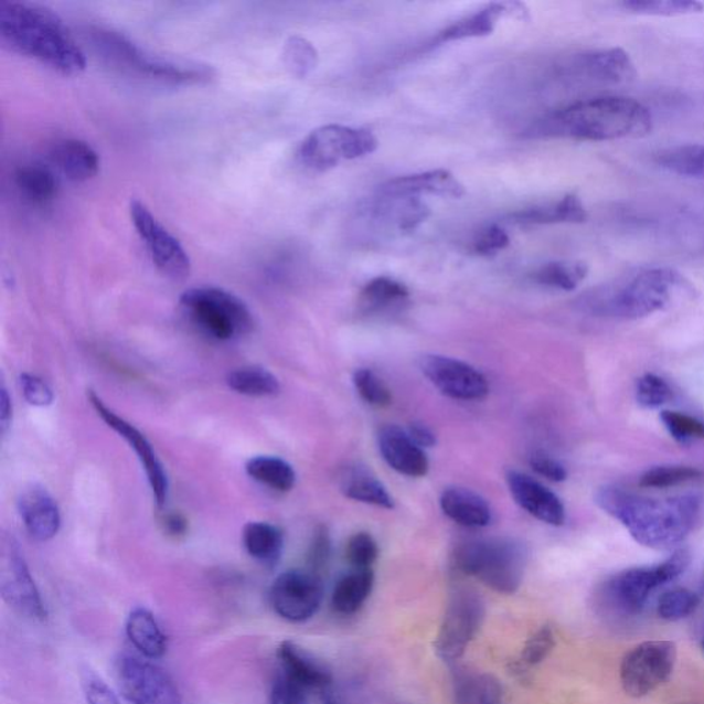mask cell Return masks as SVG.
Wrapping results in <instances>:
<instances>
[{"mask_svg": "<svg viewBox=\"0 0 704 704\" xmlns=\"http://www.w3.org/2000/svg\"><path fill=\"white\" fill-rule=\"evenodd\" d=\"M521 3H490L480 9L477 13L463 17V19L452 22L446 30L439 32L437 43H449L463 41V39L489 36L494 32L502 17L510 14H522Z\"/></svg>", "mask_w": 704, "mask_h": 704, "instance_id": "26", "label": "cell"}, {"mask_svg": "<svg viewBox=\"0 0 704 704\" xmlns=\"http://www.w3.org/2000/svg\"><path fill=\"white\" fill-rule=\"evenodd\" d=\"M406 431L423 449H429V447L437 445V434H435L434 429L428 427L427 424L420 422L412 423Z\"/></svg>", "mask_w": 704, "mask_h": 704, "instance_id": "55", "label": "cell"}, {"mask_svg": "<svg viewBox=\"0 0 704 704\" xmlns=\"http://www.w3.org/2000/svg\"><path fill=\"white\" fill-rule=\"evenodd\" d=\"M126 631L131 644L148 659L163 658L169 650V639L161 630L158 619L147 608L138 607L131 611Z\"/></svg>", "mask_w": 704, "mask_h": 704, "instance_id": "29", "label": "cell"}, {"mask_svg": "<svg viewBox=\"0 0 704 704\" xmlns=\"http://www.w3.org/2000/svg\"><path fill=\"white\" fill-rule=\"evenodd\" d=\"M373 214L382 221L393 223L401 232H413L428 220L431 211L422 199L378 195Z\"/></svg>", "mask_w": 704, "mask_h": 704, "instance_id": "31", "label": "cell"}, {"mask_svg": "<svg viewBox=\"0 0 704 704\" xmlns=\"http://www.w3.org/2000/svg\"><path fill=\"white\" fill-rule=\"evenodd\" d=\"M374 585L372 568H354L339 579L332 595L334 611L351 616L365 605Z\"/></svg>", "mask_w": 704, "mask_h": 704, "instance_id": "33", "label": "cell"}, {"mask_svg": "<svg viewBox=\"0 0 704 704\" xmlns=\"http://www.w3.org/2000/svg\"><path fill=\"white\" fill-rule=\"evenodd\" d=\"M575 68L589 81L608 86L626 85L637 75L630 55L618 47L580 54L575 60Z\"/></svg>", "mask_w": 704, "mask_h": 704, "instance_id": "22", "label": "cell"}, {"mask_svg": "<svg viewBox=\"0 0 704 704\" xmlns=\"http://www.w3.org/2000/svg\"><path fill=\"white\" fill-rule=\"evenodd\" d=\"M323 599L321 577L311 572H290L278 575L270 590L274 611L289 622H305L316 616Z\"/></svg>", "mask_w": 704, "mask_h": 704, "instance_id": "16", "label": "cell"}, {"mask_svg": "<svg viewBox=\"0 0 704 704\" xmlns=\"http://www.w3.org/2000/svg\"><path fill=\"white\" fill-rule=\"evenodd\" d=\"M306 690L285 674L274 681L271 704H306Z\"/></svg>", "mask_w": 704, "mask_h": 704, "instance_id": "53", "label": "cell"}, {"mask_svg": "<svg viewBox=\"0 0 704 704\" xmlns=\"http://www.w3.org/2000/svg\"><path fill=\"white\" fill-rule=\"evenodd\" d=\"M318 52L314 44L306 38L294 35L284 44L282 63L289 74L305 79L318 65Z\"/></svg>", "mask_w": 704, "mask_h": 704, "instance_id": "41", "label": "cell"}, {"mask_svg": "<svg viewBox=\"0 0 704 704\" xmlns=\"http://www.w3.org/2000/svg\"><path fill=\"white\" fill-rule=\"evenodd\" d=\"M11 418H13V406H11L8 388L3 384L2 390H0V431L3 435L9 431Z\"/></svg>", "mask_w": 704, "mask_h": 704, "instance_id": "57", "label": "cell"}, {"mask_svg": "<svg viewBox=\"0 0 704 704\" xmlns=\"http://www.w3.org/2000/svg\"><path fill=\"white\" fill-rule=\"evenodd\" d=\"M377 193L383 198L420 199L423 194H431L444 199H460L466 194V188L451 172L434 170L390 179L378 188Z\"/></svg>", "mask_w": 704, "mask_h": 704, "instance_id": "21", "label": "cell"}, {"mask_svg": "<svg viewBox=\"0 0 704 704\" xmlns=\"http://www.w3.org/2000/svg\"><path fill=\"white\" fill-rule=\"evenodd\" d=\"M439 504L441 512L450 521L466 529L488 527L493 519L488 500L477 491L460 486L445 489Z\"/></svg>", "mask_w": 704, "mask_h": 704, "instance_id": "24", "label": "cell"}, {"mask_svg": "<svg viewBox=\"0 0 704 704\" xmlns=\"http://www.w3.org/2000/svg\"><path fill=\"white\" fill-rule=\"evenodd\" d=\"M410 292L405 284L391 277H377L361 290L360 305L369 314L388 311L404 305Z\"/></svg>", "mask_w": 704, "mask_h": 704, "instance_id": "34", "label": "cell"}, {"mask_svg": "<svg viewBox=\"0 0 704 704\" xmlns=\"http://www.w3.org/2000/svg\"><path fill=\"white\" fill-rule=\"evenodd\" d=\"M228 388L250 398H270L281 391V384L271 372L259 366H244L227 373Z\"/></svg>", "mask_w": 704, "mask_h": 704, "instance_id": "38", "label": "cell"}, {"mask_svg": "<svg viewBox=\"0 0 704 704\" xmlns=\"http://www.w3.org/2000/svg\"><path fill=\"white\" fill-rule=\"evenodd\" d=\"M683 278L673 268L651 267L580 296V309L596 316L641 320L666 309Z\"/></svg>", "mask_w": 704, "mask_h": 704, "instance_id": "4", "label": "cell"}, {"mask_svg": "<svg viewBox=\"0 0 704 704\" xmlns=\"http://www.w3.org/2000/svg\"><path fill=\"white\" fill-rule=\"evenodd\" d=\"M22 198L31 203L44 204L53 200L58 190V178L47 166L31 163L20 167L14 177Z\"/></svg>", "mask_w": 704, "mask_h": 704, "instance_id": "35", "label": "cell"}, {"mask_svg": "<svg viewBox=\"0 0 704 704\" xmlns=\"http://www.w3.org/2000/svg\"><path fill=\"white\" fill-rule=\"evenodd\" d=\"M377 147V138L365 128L328 125L311 131L300 143L298 154L306 169L327 172L344 160L365 158Z\"/></svg>", "mask_w": 704, "mask_h": 704, "instance_id": "9", "label": "cell"}, {"mask_svg": "<svg viewBox=\"0 0 704 704\" xmlns=\"http://www.w3.org/2000/svg\"><path fill=\"white\" fill-rule=\"evenodd\" d=\"M510 245V236L499 225H489L479 232L473 242L474 253L483 256L499 254Z\"/></svg>", "mask_w": 704, "mask_h": 704, "instance_id": "50", "label": "cell"}, {"mask_svg": "<svg viewBox=\"0 0 704 704\" xmlns=\"http://www.w3.org/2000/svg\"><path fill=\"white\" fill-rule=\"evenodd\" d=\"M161 524H163L166 533L174 536V538H181V536L186 535L189 530L186 519L179 515V513H167Z\"/></svg>", "mask_w": 704, "mask_h": 704, "instance_id": "56", "label": "cell"}, {"mask_svg": "<svg viewBox=\"0 0 704 704\" xmlns=\"http://www.w3.org/2000/svg\"><path fill=\"white\" fill-rule=\"evenodd\" d=\"M420 369L428 382L451 399L480 401L489 395L484 374L456 358L427 354L420 358Z\"/></svg>", "mask_w": 704, "mask_h": 704, "instance_id": "17", "label": "cell"}, {"mask_svg": "<svg viewBox=\"0 0 704 704\" xmlns=\"http://www.w3.org/2000/svg\"><path fill=\"white\" fill-rule=\"evenodd\" d=\"M248 555L265 566H276L284 551L282 530L267 522H249L243 531Z\"/></svg>", "mask_w": 704, "mask_h": 704, "instance_id": "32", "label": "cell"}, {"mask_svg": "<svg viewBox=\"0 0 704 704\" xmlns=\"http://www.w3.org/2000/svg\"><path fill=\"white\" fill-rule=\"evenodd\" d=\"M19 383L22 395H24L25 401L31 406L47 407L53 404L54 393L52 387L36 374L22 373Z\"/></svg>", "mask_w": 704, "mask_h": 704, "instance_id": "48", "label": "cell"}, {"mask_svg": "<svg viewBox=\"0 0 704 704\" xmlns=\"http://www.w3.org/2000/svg\"><path fill=\"white\" fill-rule=\"evenodd\" d=\"M596 504L617 519L636 542L652 550H672L694 530L701 502L694 495L655 500L617 488L597 491Z\"/></svg>", "mask_w": 704, "mask_h": 704, "instance_id": "3", "label": "cell"}, {"mask_svg": "<svg viewBox=\"0 0 704 704\" xmlns=\"http://www.w3.org/2000/svg\"><path fill=\"white\" fill-rule=\"evenodd\" d=\"M506 483L516 504L536 521L555 527L566 523V508L562 500L538 480L526 473L510 471Z\"/></svg>", "mask_w": 704, "mask_h": 704, "instance_id": "18", "label": "cell"}, {"mask_svg": "<svg viewBox=\"0 0 704 704\" xmlns=\"http://www.w3.org/2000/svg\"><path fill=\"white\" fill-rule=\"evenodd\" d=\"M83 690H85L87 704H121L109 685L93 673H86L83 679Z\"/></svg>", "mask_w": 704, "mask_h": 704, "instance_id": "54", "label": "cell"}, {"mask_svg": "<svg viewBox=\"0 0 704 704\" xmlns=\"http://www.w3.org/2000/svg\"><path fill=\"white\" fill-rule=\"evenodd\" d=\"M377 445L383 460L395 472L407 478H424L429 471V461L423 447L410 435L394 424L384 426L377 435Z\"/></svg>", "mask_w": 704, "mask_h": 704, "instance_id": "20", "label": "cell"}, {"mask_svg": "<svg viewBox=\"0 0 704 704\" xmlns=\"http://www.w3.org/2000/svg\"><path fill=\"white\" fill-rule=\"evenodd\" d=\"M248 477L265 488L287 493L295 488L296 472L288 461L279 457L258 456L245 466Z\"/></svg>", "mask_w": 704, "mask_h": 704, "instance_id": "37", "label": "cell"}, {"mask_svg": "<svg viewBox=\"0 0 704 704\" xmlns=\"http://www.w3.org/2000/svg\"><path fill=\"white\" fill-rule=\"evenodd\" d=\"M88 36L100 57L132 74L178 85H198L215 76V70L209 64L149 52L130 38L108 28H92Z\"/></svg>", "mask_w": 704, "mask_h": 704, "instance_id": "5", "label": "cell"}, {"mask_svg": "<svg viewBox=\"0 0 704 704\" xmlns=\"http://www.w3.org/2000/svg\"><path fill=\"white\" fill-rule=\"evenodd\" d=\"M484 619V602L477 591L460 588L451 595L435 650L446 662H456L477 636Z\"/></svg>", "mask_w": 704, "mask_h": 704, "instance_id": "12", "label": "cell"}, {"mask_svg": "<svg viewBox=\"0 0 704 704\" xmlns=\"http://www.w3.org/2000/svg\"><path fill=\"white\" fill-rule=\"evenodd\" d=\"M653 160L674 175L704 179V145L686 143L659 150Z\"/></svg>", "mask_w": 704, "mask_h": 704, "instance_id": "36", "label": "cell"}, {"mask_svg": "<svg viewBox=\"0 0 704 704\" xmlns=\"http://www.w3.org/2000/svg\"><path fill=\"white\" fill-rule=\"evenodd\" d=\"M50 159L55 169L72 182H86L98 174L99 156L82 139L66 138L53 145Z\"/></svg>", "mask_w": 704, "mask_h": 704, "instance_id": "25", "label": "cell"}, {"mask_svg": "<svg viewBox=\"0 0 704 704\" xmlns=\"http://www.w3.org/2000/svg\"><path fill=\"white\" fill-rule=\"evenodd\" d=\"M0 41L61 74L75 75L86 68L85 52L61 17L46 6L14 0L0 3Z\"/></svg>", "mask_w": 704, "mask_h": 704, "instance_id": "2", "label": "cell"}, {"mask_svg": "<svg viewBox=\"0 0 704 704\" xmlns=\"http://www.w3.org/2000/svg\"><path fill=\"white\" fill-rule=\"evenodd\" d=\"M179 307L188 321L216 342H234L247 337L254 329L249 307L238 296L216 287L184 290Z\"/></svg>", "mask_w": 704, "mask_h": 704, "instance_id": "7", "label": "cell"}, {"mask_svg": "<svg viewBox=\"0 0 704 704\" xmlns=\"http://www.w3.org/2000/svg\"><path fill=\"white\" fill-rule=\"evenodd\" d=\"M87 399L98 417L103 418L106 426L114 429V431L119 435L120 438L125 439L131 449L136 451L138 460L141 462L145 473H147L148 483L150 490H152L156 505L164 508L167 501H169L170 480L153 445L150 444L148 438L145 437L136 426H132L126 418L116 415L109 406H106L105 402L100 399V396L95 394L94 391L89 390Z\"/></svg>", "mask_w": 704, "mask_h": 704, "instance_id": "15", "label": "cell"}, {"mask_svg": "<svg viewBox=\"0 0 704 704\" xmlns=\"http://www.w3.org/2000/svg\"><path fill=\"white\" fill-rule=\"evenodd\" d=\"M678 662L672 641H646L626 653L620 664V684L631 697H644L666 683Z\"/></svg>", "mask_w": 704, "mask_h": 704, "instance_id": "10", "label": "cell"}, {"mask_svg": "<svg viewBox=\"0 0 704 704\" xmlns=\"http://www.w3.org/2000/svg\"><path fill=\"white\" fill-rule=\"evenodd\" d=\"M650 109L633 98L599 97L579 100L542 117L527 131L531 138H567L575 141H618L642 138L652 131Z\"/></svg>", "mask_w": 704, "mask_h": 704, "instance_id": "1", "label": "cell"}, {"mask_svg": "<svg viewBox=\"0 0 704 704\" xmlns=\"http://www.w3.org/2000/svg\"><path fill=\"white\" fill-rule=\"evenodd\" d=\"M0 594L20 616L43 622L47 618L41 594L13 536H3L0 546Z\"/></svg>", "mask_w": 704, "mask_h": 704, "instance_id": "11", "label": "cell"}, {"mask_svg": "<svg viewBox=\"0 0 704 704\" xmlns=\"http://www.w3.org/2000/svg\"><path fill=\"white\" fill-rule=\"evenodd\" d=\"M588 220L583 200L577 194H566L531 209L515 212L511 221L516 225H553V223H583Z\"/></svg>", "mask_w": 704, "mask_h": 704, "instance_id": "28", "label": "cell"}, {"mask_svg": "<svg viewBox=\"0 0 704 704\" xmlns=\"http://www.w3.org/2000/svg\"><path fill=\"white\" fill-rule=\"evenodd\" d=\"M116 673L122 696L132 704H182L175 680L158 664L122 655Z\"/></svg>", "mask_w": 704, "mask_h": 704, "instance_id": "13", "label": "cell"}, {"mask_svg": "<svg viewBox=\"0 0 704 704\" xmlns=\"http://www.w3.org/2000/svg\"><path fill=\"white\" fill-rule=\"evenodd\" d=\"M664 428L670 437L679 444H689L691 440H704V423L684 413L664 410L661 415Z\"/></svg>", "mask_w": 704, "mask_h": 704, "instance_id": "46", "label": "cell"}, {"mask_svg": "<svg viewBox=\"0 0 704 704\" xmlns=\"http://www.w3.org/2000/svg\"><path fill=\"white\" fill-rule=\"evenodd\" d=\"M691 563L689 551L679 550L658 566L636 567L619 573L601 586L597 600L607 612L622 617L640 614L653 590L683 575Z\"/></svg>", "mask_w": 704, "mask_h": 704, "instance_id": "8", "label": "cell"}, {"mask_svg": "<svg viewBox=\"0 0 704 704\" xmlns=\"http://www.w3.org/2000/svg\"><path fill=\"white\" fill-rule=\"evenodd\" d=\"M378 557V545L376 540L365 531L350 536L345 546V558L352 568H372Z\"/></svg>", "mask_w": 704, "mask_h": 704, "instance_id": "47", "label": "cell"}, {"mask_svg": "<svg viewBox=\"0 0 704 704\" xmlns=\"http://www.w3.org/2000/svg\"><path fill=\"white\" fill-rule=\"evenodd\" d=\"M555 647V636L550 626H544L535 634L531 636L523 648V663L535 666L541 663Z\"/></svg>", "mask_w": 704, "mask_h": 704, "instance_id": "49", "label": "cell"}, {"mask_svg": "<svg viewBox=\"0 0 704 704\" xmlns=\"http://www.w3.org/2000/svg\"><path fill=\"white\" fill-rule=\"evenodd\" d=\"M332 542L327 529H318L309 551L310 572L321 577L331 558Z\"/></svg>", "mask_w": 704, "mask_h": 704, "instance_id": "51", "label": "cell"}, {"mask_svg": "<svg viewBox=\"0 0 704 704\" xmlns=\"http://www.w3.org/2000/svg\"><path fill=\"white\" fill-rule=\"evenodd\" d=\"M588 273L584 262H551L536 270L534 279L542 287L572 292L585 281Z\"/></svg>", "mask_w": 704, "mask_h": 704, "instance_id": "39", "label": "cell"}, {"mask_svg": "<svg viewBox=\"0 0 704 704\" xmlns=\"http://www.w3.org/2000/svg\"><path fill=\"white\" fill-rule=\"evenodd\" d=\"M702 648H703V652H704V639H703V642H702Z\"/></svg>", "mask_w": 704, "mask_h": 704, "instance_id": "58", "label": "cell"}, {"mask_svg": "<svg viewBox=\"0 0 704 704\" xmlns=\"http://www.w3.org/2000/svg\"><path fill=\"white\" fill-rule=\"evenodd\" d=\"M17 510L32 540L46 542L58 534L61 513L57 501L42 484L32 483L21 490Z\"/></svg>", "mask_w": 704, "mask_h": 704, "instance_id": "19", "label": "cell"}, {"mask_svg": "<svg viewBox=\"0 0 704 704\" xmlns=\"http://www.w3.org/2000/svg\"><path fill=\"white\" fill-rule=\"evenodd\" d=\"M340 490L350 500L362 504L394 510L395 501L387 488L365 467L344 468L339 479Z\"/></svg>", "mask_w": 704, "mask_h": 704, "instance_id": "27", "label": "cell"}, {"mask_svg": "<svg viewBox=\"0 0 704 704\" xmlns=\"http://www.w3.org/2000/svg\"><path fill=\"white\" fill-rule=\"evenodd\" d=\"M278 659L282 674L303 686L306 691L323 692L331 689L333 681L331 670L295 642L284 641L278 648Z\"/></svg>", "mask_w": 704, "mask_h": 704, "instance_id": "23", "label": "cell"}, {"mask_svg": "<svg viewBox=\"0 0 704 704\" xmlns=\"http://www.w3.org/2000/svg\"><path fill=\"white\" fill-rule=\"evenodd\" d=\"M700 602V597L689 589L669 590L658 601V616L669 622H675L694 614Z\"/></svg>", "mask_w": 704, "mask_h": 704, "instance_id": "44", "label": "cell"}, {"mask_svg": "<svg viewBox=\"0 0 704 704\" xmlns=\"http://www.w3.org/2000/svg\"><path fill=\"white\" fill-rule=\"evenodd\" d=\"M130 215L134 227L141 237L149 250L156 267L159 268L164 276L172 279H184L189 277L192 270V262H190L186 249L170 233L163 223L152 214V211L139 200H132L130 205Z\"/></svg>", "mask_w": 704, "mask_h": 704, "instance_id": "14", "label": "cell"}, {"mask_svg": "<svg viewBox=\"0 0 704 704\" xmlns=\"http://www.w3.org/2000/svg\"><path fill=\"white\" fill-rule=\"evenodd\" d=\"M526 546L512 538L469 540L457 546L455 566L499 594L521 588L527 566Z\"/></svg>", "mask_w": 704, "mask_h": 704, "instance_id": "6", "label": "cell"}, {"mask_svg": "<svg viewBox=\"0 0 704 704\" xmlns=\"http://www.w3.org/2000/svg\"><path fill=\"white\" fill-rule=\"evenodd\" d=\"M620 6L629 13L651 17L701 14L704 10L697 0H625Z\"/></svg>", "mask_w": 704, "mask_h": 704, "instance_id": "40", "label": "cell"}, {"mask_svg": "<svg viewBox=\"0 0 704 704\" xmlns=\"http://www.w3.org/2000/svg\"><path fill=\"white\" fill-rule=\"evenodd\" d=\"M352 383H354L356 393L366 404L380 407V409L393 404V393H391L388 385L372 369H356L354 376H352Z\"/></svg>", "mask_w": 704, "mask_h": 704, "instance_id": "43", "label": "cell"}, {"mask_svg": "<svg viewBox=\"0 0 704 704\" xmlns=\"http://www.w3.org/2000/svg\"><path fill=\"white\" fill-rule=\"evenodd\" d=\"M672 388L666 380L653 373H647L637 380L636 398L646 409H658L672 399Z\"/></svg>", "mask_w": 704, "mask_h": 704, "instance_id": "45", "label": "cell"}, {"mask_svg": "<svg viewBox=\"0 0 704 704\" xmlns=\"http://www.w3.org/2000/svg\"><path fill=\"white\" fill-rule=\"evenodd\" d=\"M703 477L701 469L686 466H661L648 469L640 478V486L648 489H668L692 482Z\"/></svg>", "mask_w": 704, "mask_h": 704, "instance_id": "42", "label": "cell"}, {"mask_svg": "<svg viewBox=\"0 0 704 704\" xmlns=\"http://www.w3.org/2000/svg\"><path fill=\"white\" fill-rule=\"evenodd\" d=\"M530 467L540 477L551 480V482L562 483L568 477L566 467L544 451H536L530 457Z\"/></svg>", "mask_w": 704, "mask_h": 704, "instance_id": "52", "label": "cell"}, {"mask_svg": "<svg viewBox=\"0 0 704 704\" xmlns=\"http://www.w3.org/2000/svg\"><path fill=\"white\" fill-rule=\"evenodd\" d=\"M452 686L455 704H505L504 690L493 675L458 669Z\"/></svg>", "mask_w": 704, "mask_h": 704, "instance_id": "30", "label": "cell"}]
</instances>
